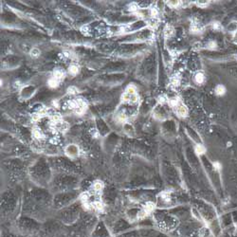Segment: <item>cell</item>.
Masks as SVG:
<instances>
[{"mask_svg": "<svg viewBox=\"0 0 237 237\" xmlns=\"http://www.w3.org/2000/svg\"><path fill=\"white\" fill-rule=\"evenodd\" d=\"M61 231V228L59 227L57 223L55 224H48L46 227L39 230L43 237H55Z\"/></svg>", "mask_w": 237, "mask_h": 237, "instance_id": "obj_1", "label": "cell"}, {"mask_svg": "<svg viewBox=\"0 0 237 237\" xmlns=\"http://www.w3.org/2000/svg\"><path fill=\"white\" fill-rule=\"evenodd\" d=\"M91 237H111V234L104 223H98L92 230Z\"/></svg>", "mask_w": 237, "mask_h": 237, "instance_id": "obj_2", "label": "cell"}, {"mask_svg": "<svg viewBox=\"0 0 237 237\" xmlns=\"http://www.w3.org/2000/svg\"><path fill=\"white\" fill-rule=\"evenodd\" d=\"M66 154L68 156V157H70V158L78 157V155H79L78 146H76V145H74V144L68 145V146L66 148Z\"/></svg>", "mask_w": 237, "mask_h": 237, "instance_id": "obj_3", "label": "cell"}, {"mask_svg": "<svg viewBox=\"0 0 237 237\" xmlns=\"http://www.w3.org/2000/svg\"><path fill=\"white\" fill-rule=\"evenodd\" d=\"M176 114L178 115L179 117H186L188 114V109L186 108L185 105H183L181 104H179L177 106H176Z\"/></svg>", "mask_w": 237, "mask_h": 237, "instance_id": "obj_4", "label": "cell"}, {"mask_svg": "<svg viewBox=\"0 0 237 237\" xmlns=\"http://www.w3.org/2000/svg\"><path fill=\"white\" fill-rule=\"evenodd\" d=\"M193 79H195V82L198 84H201L204 83V81H205V77H204V75L202 72H197L196 75H195V77H193Z\"/></svg>", "mask_w": 237, "mask_h": 237, "instance_id": "obj_5", "label": "cell"}, {"mask_svg": "<svg viewBox=\"0 0 237 237\" xmlns=\"http://www.w3.org/2000/svg\"><path fill=\"white\" fill-rule=\"evenodd\" d=\"M60 82H61L60 80H58L54 77H51L50 80H48V85H50V87H57L58 84H60Z\"/></svg>", "mask_w": 237, "mask_h": 237, "instance_id": "obj_6", "label": "cell"}, {"mask_svg": "<svg viewBox=\"0 0 237 237\" xmlns=\"http://www.w3.org/2000/svg\"><path fill=\"white\" fill-rule=\"evenodd\" d=\"M225 92H226V88H225V87L224 85H222V84H218L216 87H215V93H216L217 95H224L225 94Z\"/></svg>", "mask_w": 237, "mask_h": 237, "instance_id": "obj_7", "label": "cell"}, {"mask_svg": "<svg viewBox=\"0 0 237 237\" xmlns=\"http://www.w3.org/2000/svg\"><path fill=\"white\" fill-rule=\"evenodd\" d=\"M195 150H196V153L197 155H203L204 153H205V151H206L205 147H204L203 145H201V144H197L196 146Z\"/></svg>", "mask_w": 237, "mask_h": 237, "instance_id": "obj_8", "label": "cell"}, {"mask_svg": "<svg viewBox=\"0 0 237 237\" xmlns=\"http://www.w3.org/2000/svg\"><path fill=\"white\" fill-rule=\"evenodd\" d=\"M93 190L95 192H101V190L103 189V182L101 181H96L93 184Z\"/></svg>", "mask_w": 237, "mask_h": 237, "instance_id": "obj_9", "label": "cell"}, {"mask_svg": "<svg viewBox=\"0 0 237 237\" xmlns=\"http://www.w3.org/2000/svg\"><path fill=\"white\" fill-rule=\"evenodd\" d=\"M79 71V67L77 64H72L70 67H69V73L72 74V75H76Z\"/></svg>", "mask_w": 237, "mask_h": 237, "instance_id": "obj_10", "label": "cell"}, {"mask_svg": "<svg viewBox=\"0 0 237 237\" xmlns=\"http://www.w3.org/2000/svg\"><path fill=\"white\" fill-rule=\"evenodd\" d=\"M39 55H40V50H39V48L33 47V48H32V50H30V56H31V57L37 58Z\"/></svg>", "mask_w": 237, "mask_h": 237, "instance_id": "obj_11", "label": "cell"}, {"mask_svg": "<svg viewBox=\"0 0 237 237\" xmlns=\"http://www.w3.org/2000/svg\"><path fill=\"white\" fill-rule=\"evenodd\" d=\"M67 92H68L69 94H76V93L78 92V90H77V88H76V87H69V88H68Z\"/></svg>", "mask_w": 237, "mask_h": 237, "instance_id": "obj_12", "label": "cell"}, {"mask_svg": "<svg viewBox=\"0 0 237 237\" xmlns=\"http://www.w3.org/2000/svg\"><path fill=\"white\" fill-rule=\"evenodd\" d=\"M129 9H130V10H132V12H135V10H138V5L137 4H131L130 6H129Z\"/></svg>", "mask_w": 237, "mask_h": 237, "instance_id": "obj_13", "label": "cell"}, {"mask_svg": "<svg viewBox=\"0 0 237 237\" xmlns=\"http://www.w3.org/2000/svg\"><path fill=\"white\" fill-rule=\"evenodd\" d=\"M207 47H209V48H215V47H216V44H215V42H213V41H212V42H210L209 44L207 45Z\"/></svg>", "mask_w": 237, "mask_h": 237, "instance_id": "obj_14", "label": "cell"}, {"mask_svg": "<svg viewBox=\"0 0 237 237\" xmlns=\"http://www.w3.org/2000/svg\"><path fill=\"white\" fill-rule=\"evenodd\" d=\"M213 167H215L217 170H219L220 168H221V165H220L218 162H215V163H213Z\"/></svg>", "mask_w": 237, "mask_h": 237, "instance_id": "obj_15", "label": "cell"}]
</instances>
